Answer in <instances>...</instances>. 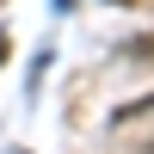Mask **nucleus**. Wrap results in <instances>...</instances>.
Here are the masks:
<instances>
[{"mask_svg": "<svg viewBox=\"0 0 154 154\" xmlns=\"http://www.w3.org/2000/svg\"><path fill=\"white\" fill-rule=\"evenodd\" d=\"M0 62H6V31H0Z\"/></svg>", "mask_w": 154, "mask_h": 154, "instance_id": "nucleus-1", "label": "nucleus"}]
</instances>
